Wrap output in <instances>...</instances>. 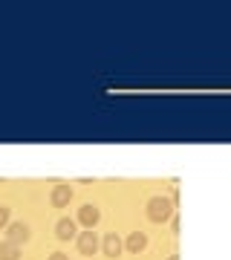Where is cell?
I'll return each instance as SVG.
<instances>
[{
    "label": "cell",
    "instance_id": "6da1fadb",
    "mask_svg": "<svg viewBox=\"0 0 231 260\" xmlns=\"http://www.w3.org/2000/svg\"><path fill=\"white\" fill-rule=\"evenodd\" d=\"M145 214H148L150 223H168L171 217H174V200H168V197H150L148 205H145Z\"/></svg>",
    "mask_w": 231,
    "mask_h": 260
},
{
    "label": "cell",
    "instance_id": "7a4b0ae2",
    "mask_svg": "<svg viewBox=\"0 0 231 260\" xmlns=\"http://www.w3.org/2000/svg\"><path fill=\"white\" fill-rule=\"evenodd\" d=\"M75 246H78V251L81 254H95L98 251V246H102V240H98V234H95V229H87V232H81L78 237H75Z\"/></svg>",
    "mask_w": 231,
    "mask_h": 260
},
{
    "label": "cell",
    "instance_id": "3957f363",
    "mask_svg": "<svg viewBox=\"0 0 231 260\" xmlns=\"http://www.w3.org/2000/svg\"><path fill=\"white\" fill-rule=\"evenodd\" d=\"M29 237H32V229L26 223H9L6 225V240L15 243V246H26Z\"/></svg>",
    "mask_w": 231,
    "mask_h": 260
},
{
    "label": "cell",
    "instance_id": "277c9868",
    "mask_svg": "<svg viewBox=\"0 0 231 260\" xmlns=\"http://www.w3.org/2000/svg\"><path fill=\"white\" fill-rule=\"evenodd\" d=\"M102 251L110 260H116L121 251H124V243H121V237L116 232H110V234H104V237H102Z\"/></svg>",
    "mask_w": 231,
    "mask_h": 260
},
{
    "label": "cell",
    "instance_id": "5b68a950",
    "mask_svg": "<svg viewBox=\"0 0 231 260\" xmlns=\"http://www.w3.org/2000/svg\"><path fill=\"white\" fill-rule=\"evenodd\" d=\"M73 194L75 191L70 185H55L52 191H49V203H52V208H64V205H70Z\"/></svg>",
    "mask_w": 231,
    "mask_h": 260
},
{
    "label": "cell",
    "instance_id": "8992f818",
    "mask_svg": "<svg viewBox=\"0 0 231 260\" xmlns=\"http://www.w3.org/2000/svg\"><path fill=\"white\" fill-rule=\"evenodd\" d=\"M102 220V211L95 208V205H81V211H78V223L87 225V229H95Z\"/></svg>",
    "mask_w": 231,
    "mask_h": 260
},
{
    "label": "cell",
    "instance_id": "52a82bcc",
    "mask_svg": "<svg viewBox=\"0 0 231 260\" xmlns=\"http://www.w3.org/2000/svg\"><path fill=\"white\" fill-rule=\"evenodd\" d=\"M55 237L58 240H73V237H78V234H75V220H70V217H61V220H58L55 223Z\"/></svg>",
    "mask_w": 231,
    "mask_h": 260
},
{
    "label": "cell",
    "instance_id": "ba28073f",
    "mask_svg": "<svg viewBox=\"0 0 231 260\" xmlns=\"http://www.w3.org/2000/svg\"><path fill=\"white\" fill-rule=\"evenodd\" d=\"M124 249H127L130 254H139V251H145V249H148V234H145V232H133L127 240H124Z\"/></svg>",
    "mask_w": 231,
    "mask_h": 260
},
{
    "label": "cell",
    "instance_id": "9c48e42d",
    "mask_svg": "<svg viewBox=\"0 0 231 260\" xmlns=\"http://www.w3.org/2000/svg\"><path fill=\"white\" fill-rule=\"evenodd\" d=\"M0 260H20V246L3 240L0 243Z\"/></svg>",
    "mask_w": 231,
    "mask_h": 260
},
{
    "label": "cell",
    "instance_id": "30bf717a",
    "mask_svg": "<svg viewBox=\"0 0 231 260\" xmlns=\"http://www.w3.org/2000/svg\"><path fill=\"white\" fill-rule=\"evenodd\" d=\"M6 225H9V208L0 205V229H6Z\"/></svg>",
    "mask_w": 231,
    "mask_h": 260
},
{
    "label": "cell",
    "instance_id": "8fae6325",
    "mask_svg": "<svg viewBox=\"0 0 231 260\" xmlns=\"http://www.w3.org/2000/svg\"><path fill=\"white\" fill-rule=\"evenodd\" d=\"M49 260H70V257H67L64 251H52V254H49Z\"/></svg>",
    "mask_w": 231,
    "mask_h": 260
},
{
    "label": "cell",
    "instance_id": "7c38bea8",
    "mask_svg": "<svg viewBox=\"0 0 231 260\" xmlns=\"http://www.w3.org/2000/svg\"><path fill=\"white\" fill-rule=\"evenodd\" d=\"M168 260H179V254H171V257H168Z\"/></svg>",
    "mask_w": 231,
    "mask_h": 260
}]
</instances>
